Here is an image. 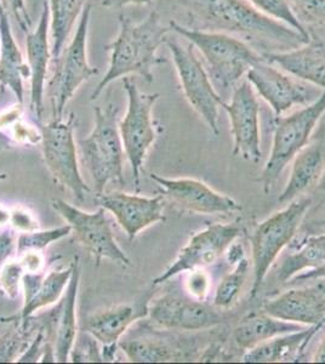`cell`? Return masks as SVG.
<instances>
[{"instance_id":"6da1fadb","label":"cell","mask_w":325,"mask_h":364,"mask_svg":"<svg viewBox=\"0 0 325 364\" xmlns=\"http://www.w3.org/2000/svg\"><path fill=\"white\" fill-rule=\"evenodd\" d=\"M169 26L165 27L161 17L152 11L144 21L134 22L125 15H119V32L105 50L110 53L107 73L92 91L90 100L97 99L103 90L117 79L140 75L146 82H153V67L166 61L158 58V50L165 44Z\"/></svg>"},{"instance_id":"d4e9b609","label":"cell","mask_w":325,"mask_h":364,"mask_svg":"<svg viewBox=\"0 0 325 364\" xmlns=\"http://www.w3.org/2000/svg\"><path fill=\"white\" fill-rule=\"evenodd\" d=\"M325 170V144L313 142L301 149L292 161L290 176L278 197V203L288 204L316 188Z\"/></svg>"},{"instance_id":"c3c4849f","label":"cell","mask_w":325,"mask_h":364,"mask_svg":"<svg viewBox=\"0 0 325 364\" xmlns=\"http://www.w3.org/2000/svg\"><path fill=\"white\" fill-rule=\"evenodd\" d=\"M325 326V318L321 321V324H319V328H318V331H321V328L324 327Z\"/></svg>"},{"instance_id":"7a4b0ae2","label":"cell","mask_w":325,"mask_h":364,"mask_svg":"<svg viewBox=\"0 0 325 364\" xmlns=\"http://www.w3.org/2000/svg\"><path fill=\"white\" fill-rule=\"evenodd\" d=\"M187 3L202 20L227 33L262 39L289 50L311 39L261 13L247 0H187Z\"/></svg>"},{"instance_id":"f1b7e54d","label":"cell","mask_w":325,"mask_h":364,"mask_svg":"<svg viewBox=\"0 0 325 364\" xmlns=\"http://www.w3.org/2000/svg\"><path fill=\"white\" fill-rule=\"evenodd\" d=\"M72 272L73 265L70 262V265L66 269H54L46 273L37 293L22 306L20 315L21 327L28 329L29 319L32 318L38 311L53 306L58 301H61L72 277Z\"/></svg>"},{"instance_id":"8d00e7d4","label":"cell","mask_w":325,"mask_h":364,"mask_svg":"<svg viewBox=\"0 0 325 364\" xmlns=\"http://www.w3.org/2000/svg\"><path fill=\"white\" fill-rule=\"evenodd\" d=\"M27 329L21 327L20 331L14 329V331L5 334L0 338V362H11L16 360L20 355L25 351L28 343H26L25 331Z\"/></svg>"},{"instance_id":"b9f144b4","label":"cell","mask_w":325,"mask_h":364,"mask_svg":"<svg viewBox=\"0 0 325 364\" xmlns=\"http://www.w3.org/2000/svg\"><path fill=\"white\" fill-rule=\"evenodd\" d=\"M152 3V0H102L103 8L106 9H120L128 5H149Z\"/></svg>"},{"instance_id":"f35d334b","label":"cell","mask_w":325,"mask_h":364,"mask_svg":"<svg viewBox=\"0 0 325 364\" xmlns=\"http://www.w3.org/2000/svg\"><path fill=\"white\" fill-rule=\"evenodd\" d=\"M10 225L14 230L20 232L34 231L39 228L37 220L25 208L15 207L10 214Z\"/></svg>"},{"instance_id":"bcb514c9","label":"cell","mask_w":325,"mask_h":364,"mask_svg":"<svg viewBox=\"0 0 325 364\" xmlns=\"http://www.w3.org/2000/svg\"><path fill=\"white\" fill-rule=\"evenodd\" d=\"M10 214H11V209H8L0 204V228L10 224Z\"/></svg>"},{"instance_id":"7402d4cb","label":"cell","mask_w":325,"mask_h":364,"mask_svg":"<svg viewBox=\"0 0 325 364\" xmlns=\"http://www.w3.org/2000/svg\"><path fill=\"white\" fill-rule=\"evenodd\" d=\"M72 265H73L72 277L56 311L55 324L51 323L46 327V334L54 343L55 360L60 363H67L70 360V353L75 348L77 333H78L77 300H78L80 276H82L78 257L73 259Z\"/></svg>"},{"instance_id":"f6af8a7d","label":"cell","mask_w":325,"mask_h":364,"mask_svg":"<svg viewBox=\"0 0 325 364\" xmlns=\"http://www.w3.org/2000/svg\"><path fill=\"white\" fill-rule=\"evenodd\" d=\"M313 362H316V363H325V338L321 340V343H319V346H318L317 350L314 352Z\"/></svg>"},{"instance_id":"484cf974","label":"cell","mask_w":325,"mask_h":364,"mask_svg":"<svg viewBox=\"0 0 325 364\" xmlns=\"http://www.w3.org/2000/svg\"><path fill=\"white\" fill-rule=\"evenodd\" d=\"M305 328V326L282 321L261 311L259 314H251L240 319L232 336L238 348L247 351L276 336L295 333Z\"/></svg>"},{"instance_id":"277c9868","label":"cell","mask_w":325,"mask_h":364,"mask_svg":"<svg viewBox=\"0 0 325 364\" xmlns=\"http://www.w3.org/2000/svg\"><path fill=\"white\" fill-rule=\"evenodd\" d=\"M119 108L114 102L94 108L95 123L89 136L79 140V159L95 183L96 195L110 183L124 185L123 142L119 133Z\"/></svg>"},{"instance_id":"9c48e42d","label":"cell","mask_w":325,"mask_h":364,"mask_svg":"<svg viewBox=\"0 0 325 364\" xmlns=\"http://www.w3.org/2000/svg\"><path fill=\"white\" fill-rule=\"evenodd\" d=\"M122 83L128 95V108L123 119L119 120V133L124 152L132 166L134 185L139 192L144 161L156 142L152 112L161 95L142 92L130 77L122 78Z\"/></svg>"},{"instance_id":"8992f818","label":"cell","mask_w":325,"mask_h":364,"mask_svg":"<svg viewBox=\"0 0 325 364\" xmlns=\"http://www.w3.org/2000/svg\"><path fill=\"white\" fill-rule=\"evenodd\" d=\"M91 13L92 5H85L70 44L58 58H54V72L48 80L46 89L54 120H60L65 117L66 106L79 87L94 75H99V68L91 66L87 58V36Z\"/></svg>"},{"instance_id":"7c38bea8","label":"cell","mask_w":325,"mask_h":364,"mask_svg":"<svg viewBox=\"0 0 325 364\" xmlns=\"http://www.w3.org/2000/svg\"><path fill=\"white\" fill-rule=\"evenodd\" d=\"M243 228L238 223H216L194 233L182 247L173 264L153 279V286H161L182 273L206 269L220 260L230 245L238 240Z\"/></svg>"},{"instance_id":"3957f363","label":"cell","mask_w":325,"mask_h":364,"mask_svg":"<svg viewBox=\"0 0 325 364\" xmlns=\"http://www.w3.org/2000/svg\"><path fill=\"white\" fill-rule=\"evenodd\" d=\"M169 27L202 54L204 67L218 92L235 89L251 67L264 58L243 41L228 33L187 28L175 21H170Z\"/></svg>"},{"instance_id":"74e56055","label":"cell","mask_w":325,"mask_h":364,"mask_svg":"<svg viewBox=\"0 0 325 364\" xmlns=\"http://www.w3.org/2000/svg\"><path fill=\"white\" fill-rule=\"evenodd\" d=\"M0 4L16 20L17 25L26 34L32 31L33 21L26 8L25 0H0Z\"/></svg>"},{"instance_id":"52a82bcc","label":"cell","mask_w":325,"mask_h":364,"mask_svg":"<svg viewBox=\"0 0 325 364\" xmlns=\"http://www.w3.org/2000/svg\"><path fill=\"white\" fill-rule=\"evenodd\" d=\"M324 113L325 90L314 102L290 116L276 117L271 154L257 180L262 185L265 195L271 193L285 168L301 149L309 145V139Z\"/></svg>"},{"instance_id":"7dc6e473","label":"cell","mask_w":325,"mask_h":364,"mask_svg":"<svg viewBox=\"0 0 325 364\" xmlns=\"http://www.w3.org/2000/svg\"><path fill=\"white\" fill-rule=\"evenodd\" d=\"M316 190H317L318 192H321V193H325V170L324 173H323V175H321V180H319V182H318Z\"/></svg>"},{"instance_id":"8fae6325","label":"cell","mask_w":325,"mask_h":364,"mask_svg":"<svg viewBox=\"0 0 325 364\" xmlns=\"http://www.w3.org/2000/svg\"><path fill=\"white\" fill-rule=\"evenodd\" d=\"M51 205L70 225L75 240L95 259L96 266L101 265L103 260H111L125 267L132 266L128 255L115 240L103 208L89 213L58 198L53 199Z\"/></svg>"},{"instance_id":"5bb4252c","label":"cell","mask_w":325,"mask_h":364,"mask_svg":"<svg viewBox=\"0 0 325 364\" xmlns=\"http://www.w3.org/2000/svg\"><path fill=\"white\" fill-rule=\"evenodd\" d=\"M147 317L154 327L170 331H209L226 319L221 310L206 301L173 293L151 299Z\"/></svg>"},{"instance_id":"9a60e30c","label":"cell","mask_w":325,"mask_h":364,"mask_svg":"<svg viewBox=\"0 0 325 364\" xmlns=\"http://www.w3.org/2000/svg\"><path fill=\"white\" fill-rule=\"evenodd\" d=\"M230 119L233 137L232 154L251 163L262 158L260 135V102L256 91L245 78L233 89L230 102L223 106Z\"/></svg>"},{"instance_id":"1f68e13d","label":"cell","mask_w":325,"mask_h":364,"mask_svg":"<svg viewBox=\"0 0 325 364\" xmlns=\"http://www.w3.org/2000/svg\"><path fill=\"white\" fill-rule=\"evenodd\" d=\"M70 235H72L70 225H63L61 228H50L44 231L38 228L34 231L21 232L16 238L17 255L26 252H44L49 245Z\"/></svg>"},{"instance_id":"7bdbcfd3","label":"cell","mask_w":325,"mask_h":364,"mask_svg":"<svg viewBox=\"0 0 325 364\" xmlns=\"http://www.w3.org/2000/svg\"><path fill=\"white\" fill-rule=\"evenodd\" d=\"M318 278H325V265L321 266L319 269H312V271H307V272L301 273L297 277L294 278L290 283H295V282H311Z\"/></svg>"},{"instance_id":"ab89813d","label":"cell","mask_w":325,"mask_h":364,"mask_svg":"<svg viewBox=\"0 0 325 364\" xmlns=\"http://www.w3.org/2000/svg\"><path fill=\"white\" fill-rule=\"evenodd\" d=\"M26 272H44L46 269V257L43 252H26L17 255Z\"/></svg>"},{"instance_id":"681fc988","label":"cell","mask_w":325,"mask_h":364,"mask_svg":"<svg viewBox=\"0 0 325 364\" xmlns=\"http://www.w3.org/2000/svg\"><path fill=\"white\" fill-rule=\"evenodd\" d=\"M8 178L5 174H0V180H5V178Z\"/></svg>"},{"instance_id":"44dd1931","label":"cell","mask_w":325,"mask_h":364,"mask_svg":"<svg viewBox=\"0 0 325 364\" xmlns=\"http://www.w3.org/2000/svg\"><path fill=\"white\" fill-rule=\"evenodd\" d=\"M118 346L132 363H165L191 358L188 343L170 336L166 329H132L120 339Z\"/></svg>"},{"instance_id":"4316f807","label":"cell","mask_w":325,"mask_h":364,"mask_svg":"<svg viewBox=\"0 0 325 364\" xmlns=\"http://www.w3.org/2000/svg\"><path fill=\"white\" fill-rule=\"evenodd\" d=\"M312 327H306L302 331L276 336L260 343L255 348L245 351L243 362L245 363H279L294 360L305 352V343Z\"/></svg>"},{"instance_id":"5b68a950","label":"cell","mask_w":325,"mask_h":364,"mask_svg":"<svg viewBox=\"0 0 325 364\" xmlns=\"http://www.w3.org/2000/svg\"><path fill=\"white\" fill-rule=\"evenodd\" d=\"M311 205L312 199L307 196L294 199L283 209L261 221L251 232V262L254 273L251 299L259 294L272 266L297 235Z\"/></svg>"},{"instance_id":"ee69618b","label":"cell","mask_w":325,"mask_h":364,"mask_svg":"<svg viewBox=\"0 0 325 364\" xmlns=\"http://www.w3.org/2000/svg\"><path fill=\"white\" fill-rule=\"evenodd\" d=\"M15 145L16 142L13 140V137L9 136L8 134L0 130V154L13 149Z\"/></svg>"},{"instance_id":"e575fe53","label":"cell","mask_w":325,"mask_h":364,"mask_svg":"<svg viewBox=\"0 0 325 364\" xmlns=\"http://www.w3.org/2000/svg\"><path fill=\"white\" fill-rule=\"evenodd\" d=\"M299 20L325 27V0H288ZM302 23V22H301Z\"/></svg>"},{"instance_id":"d590c367","label":"cell","mask_w":325,"mask_h":364,"mask_svg":"<svg viewBox=\"0 0 325 364\" xmlns=\"http://www.w3.org/2000/svg\"><path fill=\"white\" fill-rule=\"evenodd\" d=\"M185 290L190 298L206 301L211 294V277L206 269H192L186 272Z\"/></svg>"},{"instance_id":"ffe728a7","label":"cell","mask_w":325,"mask_h":364,"mask_svg":"<svg viewBox=\"0 0 325 364\" xmlns=\"http://www.w3.org/2000/svg\"><path fill=\"white\" fill-rule=\"evenodd\" d=\"M50 10L49 4L44 3L37 27L26 34V54L29 68L31 82V102L29 108L37 118L43 120L44 97H46L48 70H49L51 46L49 41Z\"/></svg>"},{"instance_id":"603a6c76","label":"cell","mask_w":325,"mask_h":364,"mask_svg":"<svg viewBox=\"0 0 325 364\" xmlns=\"http://www.w3.org/2000/svg\"><path fill=\"white\" fill-rule=\"evenodd\" d=\"M262 55L292 77L325 90V44L321 41L309 39L295 49Z\"/></svg>"},{"instance_id":"d6a6232c","label":"cell","mask_w":325,"mask_h":364,"mask_svg":"<svg viewBox=\"0 0 325 364\" xmlns=\"http://www.w3.org/2000/svg\"><path fill=\"white\" fill-rule=\"evenodd\" d=\"M247 1L265 15L292 27L305 37L311 38L304 25L292 11L288 0H247Z\"/></svg>"},{"instance_id":"f546056e","label":"cell","mask_w":325,"mask_h":364,"mask_svg":"<svg viewBox=\"0 0 325 364\" xmlns=\"http://www.w3.org/2000/svg\"><path fill=\"white\" fill-rule=\"evenodd\" d=\"M87 0H49L51 55L58 58L65 49L67 39L82 16Z\"/></svg>"},{"instance_id":"60d3db41","label":"cell","mask_w":325,"mask_h":364,"mask_svg":"<svg viewBox=\"0 0 325 364\" xmlns=\"http://www.w3.org/2000/svg\"><path fill=\"white\" fill-rule=\"evenodd\" d=\"M16 250V240L11 230H4L0 233V269L8 262Z\"/></svg>"},{"instance_id":"cb8c5ba5","label":"cell","mask_w":325,"mask_h":364,"mask_svg":"<svg viewBox=\"0 0 325 364\" xmlns=\"http://www.w3.org/2000/svg\"><path fill=\"white\" fill-rule=\"evenodd\" d=\"M29 68L14 36L9 14L0 4V87L9 89L17 104L25 101V80Z\"/></svg>"},{"instance_id":"e0dca14e","label":"cell","mask_w":325,"mask_h":364,"mask_svg":"<svg viewBox=\"0 0 325 364\" xmlns=\"http://www.w3.org/2000/svg\"><path fill=\"white\" fill-rule=\"evenodd\" d=\"M151 299L152 293L149 291L135 301L96 311L82 321V331L102 345L103 362L114 358L120 339L136 322L149 316Z\"/></svg>"},{"instance_id":"2e32d148","label":"cell","mask_w":325,"mask_h":364,"mask_svg":"<svg viewBox=\"0 0 325 364\" xmlns=\"http://www.w3.org/2000/svg\"><path fill=\"white\" fill-rule=\"evenodd\" d=\"M149 178L161 187L163 197L183 210L201 215H230L243 209L235 199L197 178H164L156 173Z\"/></svg>"},{"instance_id":"30bf717a","label":"cell","mask_w":325,"mask_h":364,"mask_svg":"<svg viewBox=\"0 0 325 364\" xmlns=\"http://www.w3.org/2000/svg\"><path fill=\"white\" fill-rule=\"evenodd\" d=\"M165 44L169 48L182 92L194 112L201 117L211 134L218 136L220 108L225 101L211 83L206 67L194 53L193 46H182L173 38H166Z\"/></svg>"},{"instance_id":"4fadbf2b","label":"cell","mask_w":325,"mask_h":364,"mask_svg":"<svg viewBox=\"0 0 325 364\" xmlns=\"http://www.w3.org/2000/svg\"><path fill=\"white\" fill-rule=\"evenodd\" d=\"M264 56V55H262ZM247 82L256 94L279 117L295 106H307L321 95L323 89L278 70L266 58L255 63L247 73Z\"/></svg>"},{"instance_id":"ba28073f","label":"cell","mask_w":325,"mask_h":364,"mask_svg":"<svg viewBox=\"0 0 325 364\" xmlns=\"http://www.w3.org/2000/svg\"><path fill=\"white\" fill-rule=\"evenodd\" d=\"M77 116L70 112L67 118L51 120L41 125V151L46 168L55 181L70 191L79 202L90 192L79 169V154L75 144V130Z\"/></svg>"},{"instance_id":"836d02e7","label":"cell","mask_w":325,"mask_h":364,"mask_svg":"<svg viewBox=\"0 0 325 364\" xmlns=\"http://www.w3.org/2000/svg\"><path fill=\"white\" fill-rule=\"evenodd\" d=\"M26 269L20 260H8L0 269V290L5 296L11 300L18 298L22 290V281L25 277Z\"/></svg>"},{"instance_id":"83f0119b","label":"cell","mask_w":325,"mask_h":364,"mask_svg":"<svg viewBox=\"0 0 325 364\" xmlns=\"http://www.w3.org/2000/svg\"><path fill=\"white\" fill-rule=\"evenodd\" d=\"M325 265V235L306 238L297 252L280 262L276 271V281L280 286L288 284L301 273L319 269Z\"/></svg>"},{"instance_id":"ac0fdd59","label":"cell","mask_w":325,"mask_h":364,"mask_svg":"<svg viewBox=\"0 0 325 364\" xmlns=\"http://www.w3.org/2000/svg\"><path fill=\"white\" fill-rule=\"evenodd\" d=\"M314 281L309 286L287 290L268 300L262 307L264 312L276 318L312 327L306 339L305 348L317 334L319 324L325 318V278Z\"/></svg>"},{"instance_id":"4dcf8cb0","label":"cell","mask_w":325,"mask_h":364,"mask_svg":"<svg viewBox=\"0 0 325 364\" xmlns=\"http://www.w3.org/2000/svg\"><path fill=\"white\" fill-rule=\"evenodd\" d=\"M250 272V262L243 257L233 264V269L223 276L214 291L213 306L218 310H230L238 302Z\"/></svg>"},{"instance_id":"f907efd6","label":"cell","mask_w":325,"mask_h":364,"mask_svg":"<svg viewBox=\"0 0 325 364\" xmlns=\"http://www.w3.org/2000/svg\"><path fill=\"white\" fill-rule=\"evenodd\" d=\"M321 224L323 225V226L325 228V219L321 221Z\"/></svg>"},{"instance_id":"d6986e66","label":"cell","mask_w":325,"mask_h":364,"mask_svg":"<svg viewBox=\"0 0 325 364\" xmlns=\"http://www.w3.org/2000/svg\"><path fill=\"white\" fill-rule=\"evenodd\" d=\"M99 207L110 211L132 242L141 232L164 221V197H144L127 192H102L96 195Z\"/></svg>"}]
</instances>
